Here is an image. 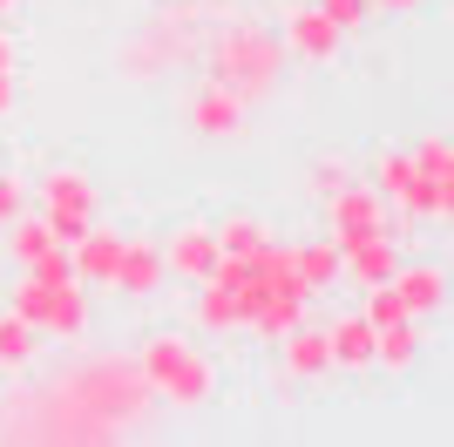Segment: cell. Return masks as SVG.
<instances>
[{"instance_id":"f546056e","label":"cell","mask_w":454,"mask_h":447,"mask_svg":"<svg viewBox=\"0 0 454 447\" xmlns=\"http://www.w3.org/2000/svg\"><path fill=\"white\" fill-rule=\"evenodd\" d=\"M380 14H420V0H373Z\"/></svg>"},{"instance_id":"2e32d148","label":"cell","mask_w":454,"mask_h":447,"mask_svg":"<svg viewBox=\"0 0 454 447\" xmlns=\"http://www.w3.org/2000/svg\"><path fill=\"white\" fill-rule=\"evenodd\" d=\"M271 346H278V359H285V372H292V380H325V372H333V353H325V325H292V333L285 339H271Z\"/></svg>"},{"instance_id":"4316f807","label":"cell","mask_w":454,"mask_h":447,"mask_svg":"<svg viewBox=\"0 0 454 447\" xmlns=\"http://www.w3.org/2000/svg\"><path fill=\"white\" fill-rule=\"evenodd\" d=\"M325 7V20L340 27V35H360L366 20H373V0H319Z\"/></svg>"},{"instance_id":"30bf717a","label":"cell","mask_w":454,"mask_h":447,"mask_svg":"<svg viewBox=\"0 0 454 447\" xmlns=\"http://www.w3.org/2000/svg\"><path fill=\"white\" fill-rule=\"evenodd\" d=\"M210 264H217V231L210 224H176L163 238V271L197 285V278H210Z\"/></svg>"},{"instance_id":"603a6c76","label":"cell","mask_w":454,"mask_h":447,"mask_svg":"<svg viewBox=\"0 0 454 447\" xmlns=\"http://www.w3.org/2000/svg\"><path fill=\"white\" fill-rule=\"evenodd\" d=\"M407 156H414V176H427V184H448V190H454V156H448V136H441V129H427L414 149H407Z\"/></svg>"},{"instance_id":"ffe728a7","label":"cell","mask_w":454,"mask_h":447,"mask_svg":"<svg viewBox=\"0 0 454 447\" xmlns=\"http://www.w3.org/2000/svg\"><path fill=\"white\" fill-rule=\"evenodd\" d=\"M35 359H41V333L20 312H7L0 318V372H20V366H35Z\"/></svg>"},{"instance_id":"4dcf8cb0","label":"cell","mask_w":454,"mask_h":447,"mask_svg":"<svg viewBox=\"0 0 454 447\" xmlns=\"http://www.w3.org/2000/svg\"><path fill=\"white\" fill-rule=\"evenodd\" d=\"M0 74H14V35L0 27Z\"/></svg>"},{"instance_id":"ba28073f","label":"cell","mask_w":454,"mask_h":447,"mask_svg":"<svg viewBox=\"0 0 454 447\" xmlns=\"http://www.w3.org/2000/svg\"><path fill=\"white\" fill-rule=\"evenodd\" d=\"M325 224H333V244L366 238V231H387V197L373 184H346L325 197Z\"/></svg>"},{"instance_id":"1f68e13d","label":"cell","mask_w":454,"mask_h":447,"mask_svg":"<svg viewBox=\"0 0 454 447\" xmlns=\"http://www.w3.org/2000/svg\"><path fill=\"white\" fill-rule=\"evenodd\" d=\"M14 109V74H0V115Z\"/></svg>"},{"instance_id":"9c48e42d","label":"cell","mask_w":454,"mask_h":447,"mask_svg":"<svg viewBox=\"0 0 454 447\" xmlns=\"http://www.w3.org/2000/svg\"><path fill=\"white\" fill-rule=\"evenodd\" d=\"M394 264H400L394 231H366V238L340 244V278H353L360 292H366V285H387V278H394Z\"/></svg>"},{"instance_id":"d4e9b609","label":"cell","mask_w":454,"mask_h":447,"mask_svg":"<svg viewBox=\"0 0 454 447\" xmlns=\"http://www.w3.org/2000/svg\"><path fill=\"white\" fill-rule=\"evenodd\" d=\"M210 231H217V251H224V258H245L251 244L265 238V224H258V217H224V224H210Z\"/></svg>"},{"instance_id":"4fadbf2b","label":"cell","mask_w":454,"mask_h":447,"mask_svg":"<svg viewBox=\"0 0 454 447\" xmlns=\"http://www.w3.org/2000/svg\"><path fill=\"white\" fill-rule=\"evenodd\" d=\"M190 129H197V136H238V129H245V102H238L224 82H210V74H204V89L190 95Z\"/></svg>"},{"instance_id":"83f0119b","label":"cell","mask_w":454,"mask_h":447,"mask_svg":"<svg viewBox=\"0 0 454 447\" xmlns=\"http://www.w3.org/2000/svg\"><path fill=\"white\" fill-rule=\"evenodd\" d=\"M346 184H353V169H346L340 156H325V163H312V197H319V204L333 197V190H346Z\"/></svg>"},{"instance_id":"7402d4cb","label":"cell","mask_w":454,"mask_h":447,"mask_svg":"<svg viewBox=\"0 0 454 447\" xmlns=\"http://www.w3.org/2000/svg\"><path fill=\"white\" fill-rule=\"evenodd\" d=\"M373 190L387 197V204H407V190H414V156H407V149H380Z\"/></svg>"},{"instance_id":"e0dca14e","label":"cell","mask_w":454,"mask_h":447,"mask_svg":"<svg viewBox=\"0 0 454 447\" xmlns=\"http://www.w3.org/2000/svg\"><path fill=\"white\" fill-rule=\"evenodd\" d=\"M292 264H299V278H305V292H312V298L340 285V244H333V238L292 244Z\"/></svg>"},{"instance_id":"277c9868","label":"cell","mask_w":454,"mask_h":447,"mask_svg":"<svg viewBox=\"0 0 454 447\" xmlns=\"http://www.w3.org/2000/svg\"><path fill=\"white\" fill-rule=\"evenodd\" d=\"M14 312L35 325L41 339H82L89 333V285L82 278H27L14 285Z\"/></svg>"},{"instance_id":"52a82bcc","label":"cell","mask_w":454,"mask_h":447,"mask_svg":"<svg viewBox=\"0 0 454 447\" xmlns=\"http://www.w3.org/2000/svg\"><path fill=\"white\" fill-rule=\"evenodd\" d=\"M278 41H285V55H299V61H333L340 55V27H333V20H325V7L319 0H299V7H292V14H285V27H278Z\"/></svg>"},{"instance_id":"f1b7e54d","label":"cell","mask_w":454,"mask_h":447,"mask_svg":"<svg viewBox=\"0 0 454 447\" xmlns=\"http://www.w3.org/2000/svg\"><path fill=\"white\" fill-rule=\"evenodd\" d=\"M27 210V184H20L14 169H0V224H14Z\"/></svg>"},{"instance_id":"484cf974","label":"cell","mask_w":454,"mask_h":447,"mask_svg":"<svg viewBox=\"0 0 454 447\" xmlns=\"http://www.w3.org/2000/svg\"><path fill=\"white\" fill-rule=\"evenodd\" d=\"M360 312L373 318V333H380V325H394V318H414L407 305H400V292H394V285H366V305H360Z\"/></svg>"},{"instance_id":"d6a6232c","label":"cell","mask_w":454,"mask_h":447,"mask_svg":"<svg viewBox=\"0 0 454 447\" xmlns=\"http://www.w3.org/2000/svg\"><path fill=\"white\" fill-rule=\"evenodd\" d=\"M7 14H14V0H0V20H7Z\"/></svg>"},{"instance_id":"3957f363","label":"cell","mask_w":454,"mask_h":447,"mask_svg":"<svg viewBox=\"0 0 454 447\" xmlns=\"http://www.w3.org/2000/svg\"><path fill=\"white\" fill-rule=\"evenodd\" d=\"M136 366H143V380H150V393L163 407L190 413V407H204L210 393H217V366H210L184 333H150L143 353H136Z\"/></svg>"},{"instance_id":"5bb4252c","label":"cell","mask_w":454,"mask_h":447,"mask_svg":"<svg viewBox=\"0 0 454 447\" xmlns=\"http://www.w3.org/2000/svg\"><path fill=\"white\" fill-rule=\"evenodd\" d=\"M400 292V305L414 318H434L441 305H448V271L441 264H394V278H387Z\"/></svg>"},{"instance_id":"44dd1931","label":"cell","mask_w":454,"mask_h":447,"mask_svg":"<svg viewBox=\"0 0 454 447\" xmlns=\"http://www.w3.org/2000/svg\"><path fill=\"white\" fill-rule=\"evenodd\" d=\"M305 305H312V298H285V292H278V298H265V305H258L245 325H251L258 339H285V333H292V325L305 318Z\"/></svg>"},{"instance_id":"8992f818","label":"cell","mask_w":454,"mask_h":447,"mask_svg":"<svg viewBox=\"0 0 454 447\" xmlns=\"http://www.w3.org/2000/svg\"><path fill=\"white\" fill-rule=\"evenodd\" d=\"M95 204H102V190H95L89 169H48L41 176V217H48V231H55V244H75L82 231L95 224Z\"/></svg>"},{"instance_id":"7c38bea8","label":"cell","mask_w":454,"mask_h":447,"mask_svg":"<svg viewBox=\"0 0 454 447\" xmlns=\"http://www.w3.org/2000/svg\"><path fill=\"white\" fill-rule=\"evenodd\" d=\"M373 318L366 312H346V318H333L325 325V353H333V366L340 372H373Z\"/></svg>"},{"instance_id":"d6986e66","label":"cell","mask_w":454,"mask_h":447,"mask_svg":"<svg viewBox=\"0 0 454 447\" xmlns=\"http://www.w3.org/2000/svg\"><path fill=\"white\" fill-rule=\"evenodd\" d=\"M414 359H420V318H394V325H380V339H373V366L407 372Z\"/></svg>"},{"instance_id":"8fae6325","label":"cell","mask_w":454,"mask_h":447,"mask_svg":"<svg viewBox=\"0 0 454 447\" xmlns=\"http://www.w3.org/2000/svg\"><path fill=\"white\" fill-rule=\"evenodd\" d=\"M122 231H102V224H89L75 244H68V264H75L82 285H115V264H122Z\"/></svg>"},{"instance_id":"ac0fdd59","label":"cell","mask_w":454,"mask_h":447,"mask_svg":"<svg viewBox=\"0 0 454 447\" xmlns=\"http://www.w3.org/2000/svg\"><path fill=\"white\" fill-rule=\"evenodd\" d=\"M197 325H204V333H238V325H245L238 292L217 285V278H197Z\"/></svg>"},{"instance_id":"cb8c5ba5","label":"cell","mask_w":454,"mask_h":447,"mask_svg":"<svg viewBox=\"0 0 454 447\" xmlns=\"http://www.w3.org/2000/svg\"><path fill=\"white\" fill-rule=\"evenodd\" d=\"M7 251H14L20 264H35L41 251H55V231H48V217H27V210H20V217L7 224Z\"/></svg>"},{"instance_id":"9a60e30c","label":"cell","mask_w":454,"mask_h":447,"mask_svg":"<svg viewBox=\"0 0 454 447\" xmlns=\"http://www.w3.org/2000/svg\"><path fill=\"white\" fill-rule=\"evenodd\" d=\"M156 285H163V244L129 238L122 244V264H115V292L122 298H156Z\"/></svg>"},{"instance_id":"7a4b0ae2","label":"cell","mask_w":454,"mask_h":447,"mask_svg":"<svg viewBox=\"0 0 454 447\" xmlns=\"http://www.w3.org/2000/svg\"><path fill=\"white\" fill-rule=\"evenodd\" d=\"M285 41L278 27H265V20H224L217 35L204 41V74L210 82H224L238 102H271V95L285 89Z\"/></svg>"},{"instance_id":"5b68a950","label":"cell","mask_w":454,"mask_h":447,"mask_svg":"<svg viewBox=\"0 0 454 447\" xmlns=\"http://www.w3.org/2000/svg\"><path fill=\"white\" fill-rule=\"evenodd\" d=\"M197 0H184V7H170V14L143 20V35L122 48V74H136V82H150V74L163 68H184L190 55H197Z\"/></svg>"},{"instance_id":"6da1fadb","label":"cell","mask_w":454,"mask_h":447,"mask_svg":"<svg viewBox=\"0 0 454 447\" xmlns=\"http://www.w3.org/2000/svg\"><path fill=\"white\" fill-rule=\"evenodd\" d=\"M20 407H35V413H7L0 420L7 434H27V441H109V434H129L156 407V393L136 359L95 353L82 366H68L61 380H48L41 393H20Z\"/></svg>"}]
</instances>
